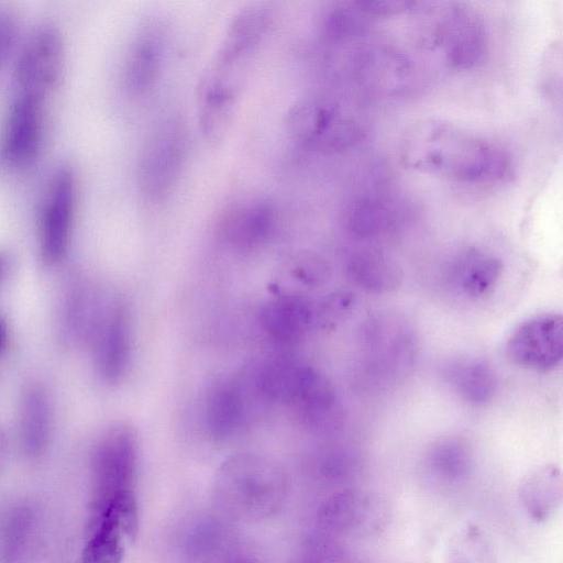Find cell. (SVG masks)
I'll return each instance as SVG.
<instances>
[{
  "label": "cell",
  "instance_id": "cell-33",
  "mask_svg": "<svg viewBox=\"0 0 563 563\" xmlns=\"http://www.w3.org/2000/svg\"><path fill=\"white\" fill-rule=\"evenodd\" d=\"M9 343V328L5 319L0 316V356L7 351Z\"/></svg>",
  "mask_w": 563,
  "mask_h": 563
},
{
  "label": "cell",
  "instance_id": "cell-8",
  "mask_svg": "<svg viewBox=\"0 0 563 563\" xmlns=\"http://www.w3.org/2000/svg\"><path fill=\"white\" fill-rule=\"evenodd\" d=\"M508 360L526 369L549 372L563 354V320L559 313H543L522 322L508 338Z\"/></svg>",
  "mask_w": 563,
  "mask_h": 563
},
{
  "label": "cell",
  "instance_id": "cell-26",
  "mask_svg": "<svg viewBox=\"0 0 563 563\" xmlns=\"http://www.w3.org/2000/svg\"><path fill=\"white\" fill-rule=\"evenodd\" d=\"M444 563H498V561L485 532L475 525H468L450 540Z\"/></svg>",
  "mask_w": 563,
  "mask_h": 563
},
{
  "label": "cell",
  "instance_id": "cell-9",
  "mask_svg": "<svg viewBox=\"0 0 563 563\" xmlns=\"http://www.w3.org/2000/svg\"><path fill=\"white\" fill-rule=\"evenodd\" d=\"M433 41L449 66L466 70L478 65L487 52L482 19L466 7L453 4L437 21Z\"/></svg>",
  "mask_w": 563,
  "mask_h": 563
},
{
  "label": "cell",
  "instance_id": "cell-24",
  "mask_svg": "<svg viewBox=\"0 0 563 563\" xmlns=\"http://www.w3.org/2000/svg\"><path fill=\"white\" fill-rule=\"evenodd\" d=\"M33 512L26 506L9 508L0 519V563H21L33 532Z\"/></svg>",
  "mask_w": 563,
  "mask_h": 563
},
{
  "label": "cell",
  "instance_id": "cell-32",
  "mask_svg": "<svg viewBox=\"0 0 563 563\" xmlns=\"http://www.w3.org/2000/svg\"><path fill=\"white\" fill-rule=\"evenodd\" d=\"M18 35L14 14L0 8V67L11 53Z\"/></svg>",
  "mask_w": 563,
  "mask_h": 563
},
{
  "label": "cell",
  "instance_id": "cell-5",
  "mask_svg": "<svg viewBox=\"0 0 563 563\" xmlns=\"http://www.w3.org/2000/svg\"><path fill=\"white\" fill-rule=\"evenodd\" d=\"M65 53L64 37L54 23L35 26L18 54L13 92L47 101L62 81Z\"/></svg>",
  "mask_w": 563,
  "mask_h": 563
},
{
  "label": "cell",
  "instance_id": "cell-29",
  "mask_svg": "<svg viewBox=\"0 0 563 563\" xmlns=\"http://www.w3.org/2000/svg\"><path fill=\"white\" fill-rule=\"evenodd\" d=\"M354 303V296L350 291L341 290L328 296L318 308H314V321L323 324L339 322Z\"/></svg>",
  "mask_w": 563,
  "mask_h": 563
},
{
  "label": "cell",
  "instance_id": "cell-19",
  "mask_svg": "<svg viewBox=\"0 0 563 563\" xmlns=\"http://www.w3.org/2000/svg\"><path fill=\"white\" fill-rule=\"evenodd\" d=\"M346 275L354 285L373 294L395 290L404 277L398 264L377 250H361L352 254L346 264Z\"/></svg>",
  "mask_w": 563,
  "mask_h": 563
},
{
  "label": "cell",
  "instance_id": "cell-28",
  "mask_svg": "<svg viewBox=\"0 0 563 563\" xmlns=\"http://www.w3.org/2000/svg\"><path fill=\"white\" fill-rule=\"evenodd\" d=\"M366 18L354 2L335 4L324 15V35L333 41L361 36L367 26Z\"/></svg>",
  "mask_w": 563,
  "mask_h": 563
},
{
  "label": "cell",
  "instance_id": "cell-20",
  "mask_svg": "<svg viewBox=\"0 0 563 563\" xmlns=\"http://www.w3.org/2000/svg\"><path fill=\"white\" fill-rule=\"evenodd\" d=\"M81 563H122L126 538H133L124 521L107 512L91 518Z\"/></svg>",
  "mask_w": 563,
  "mask_h": 563
},
{
  "label": "cell",
  "instance_id": "cell-14",
  "mask_svg": "<svg viewBox=\"0 0 563 563\" xmlns=\"http://www.w3.org/2000/svg\"><path fill=\"white\" fill-rule=\"evenodd\" d=\"M272 12L263 5L240 10L229 23L212 59L213 63L238 71L266 35Z\"/></svg>",
  "mask_w": 563,
  "mask_h": 563
},
{
  "label": "cell",
  "instance_id": "cell-6",
  "mask_svg": "<svg viewBox=\"0 0 563 563\" xmlns=\"http://www.w3.org/2000/svg\"><path fill=\"white\" fill-rule=\"evenodd\" d=\"M77 175L73 166L60 164L52 173L38 212L37 238L42 261L56 265L66 255L77 205Z\"/></svg>",
  "mask_w": 563,
  "mask_h": 563
},
{
  "label": "cell",
  "instance_id": "cell-15",
  "mask_svg": "<svg viewBox=\"0 0 563 563\" xmlns=\"http://www.w3.org/2000/svg\"><path fill=\"white\" fill-rule=\"evenodd\" d=\"M261 324L266 334L280 344L299 341L314 321V306L299 295L279 297L261 311Z\"/></svg>",
  "mask_w": 563,
  "mask_h": 563
},
{
  "label": "cell",
  "instance_id": "cell-3",
  "mask_svg": "<svg viewBox=\"0 0 563 563\" xmlns=\"http://www.w3.org/2000/svg\"><path fill=\"white\" fill-rule=\"evenodd\" d=\"M285 126L295 141L321 154L346 151L365 135L363 124L354 114L330 102L296 103L286 113Z\"/></svg>",
  "mask_w": 563,
  "mask_h": 563
},
{
  "label": "cell",
  "instance_id": "cell-13",
  "mask_svg": "<svg viewBox=\"0 0 563 563\" xmlns=\"http://www.w3.org/2000/svg\"><path fill=\"white\" fill-rule=\"evenodd\" d=\"M275 209L267 200L255 199L230 209L218 227L221 240L240 253L262 247L273 234Z\"/></svg>",
  "mask_w": 563,
  "mask_h": 563
},
{
  "label": "cell",
  "instance_id": "cell-30",
  "mask_svg": "<svg viewBox=\"0 0 563 563\" xmlns=\"http://www.w3.org/2000/svg\"><path fill=\"white\" fill-rule=\"evenodd\" d=\"M355 5L367 16H388L412 10L417 2L396 0L354 1Z\"/></svg>",
  "mask_w": 563,
  "mask_h": 563
},
{
  "label": "cell",
  "instance_id": "cell-16",
  "mask_svg": "<svg viewBox=\"0 0 563 563\" xmlns=\"http://www.w3.org/2000/svg\"><path fill=\"white\" fill-rule=\"evenodd\" d=\"M377 506L366 493L344 489L331 496L320 508L321 526L335 533H360L372 528Z\"/></svg>",
  "mask_w": 563,
  "mask_h": 563
},
{
  "label": "cell",
  "instance_id": "cell-25",
  "mask_svg": "<svg viewBox=\"0 0 563 563\" xmlns=\"http://www.w3.org/2000/svg\"><path fill=\"white\" fill-rule=\"evenodd\" d=\"M394 217L390 206L376 197H358L346 208L345 224L356 238L369 239L387 231Z\"/></svg>",
  "mask_w": 563,
  "mask_h": 563
},
{
  "label": "cell",
  "instance_id": "cell-10",
  "mask_svg": "<svg viewBox=\"0 0 563 563\" xmlns=\"http://www.w3.org/2000/svg\"><path fill=\"white\" fill-rule=\"evenodd\" d=\"M88 336L91 338L95 364L107 384L120 383L126 374L131 356V336L125 308L119 302L96 310Z\"/></svg>",
  "mask_w": 563,
  "mask_h": 563
},
{
  "label": "cell",
  "instance_id": "cell-1",
  "mask_svg": "<svg viewBox=\"0 0 563 563\" xmlns=\"http://www.w3.org/2000/svg\"><path fill=\"white\" fill-rule=\"evenodd\" d=\"M399 155L415 172L463 184L496 181L509 168L500 145L437 118L412 122L402 133Z\"/></svg>",
  "mask_w": 563,
  "mask_h": 563
},
{
  "label": "cell",
  "instance_id": "cell-27",
  "mask_svg": "<svg viewBox=\"0 0 563 563\" xmlns=\"http://www.w3.org/2000/svg\"><path fill=\"white\" fill-rule=\"evenodd\" d=\"M501 271L503 263L498 257L471 256L463 271L461 288L472 298L482 297L495 286Z\"/></svg>",
  "mask_w": 563,
  "mask_h": 563
},
{
  "label": "cell",
  "instance_id": "cell-7",
  "mask_svg": "<svg viewBox=\"0 0 563 563\" xmlns=\"http://www.w3.org/2000/svg\"><path fill=\"white\" fill-rule=\"evenodd\" d=\"M46 100L13 92L0 136V157L12 168H23L38 156L45 135Z\"/></svg>",
  "mask_w": 563,
  "mask_h": 563
},
{
  "label": "cell",
  "instance_id": "cell-17",
  "mask_svg": "<svg viewBox=\"0 0 563 563\" xmlns=\"http://www.w3.org/2000/svg\"><path fill=\"white\" fill-rule=\"evenodd\" d=\"M52 431V408L46 389L33 383L24 389L20 404V434L24 452L38 457L46 450Z\"/></svg>",
  "mask_w": 563,
  "mask_h": 563
},
{
  "label": "cell",
  "instance_id": "cell-22",
  "mask_svg": "<svg viewBox=\"0 0 563 563\" xmlns=\"http://www.w3.org/2000/svg\"><path fill=\"white\" fill-rule=\"evenodd\" d=\"M244 399L241 389L233 383H221L210 393L207 400L206 420L216 439L231 437L244 419Z\"/></svg>",
  "mask_w": 563,
  "mask_h": 563
},
{
  "label": "cell",
  "instance_id": "cell-21",
  "mask_svg": "<svg viewBox=\"0 0 563 563\" xmlns=\"http://www.w3.org/2000/svg\"><path fill=\"white\" fill-rule=\"evenodd\" d=\"M426 466L429 474L441 484L461 483L473 468L472 449L461 437L440 438L428 450Z\"/></svg>",
  "mask_w": 563,
  "mask_h": 563
},
{
  "label": "cell",
  "instance_id": "cell-23",
  "mask_svg": "<svg viewBox=\"0 0 563 563\" xmlns=\"http://www.w3.org/2000/svg\"><path fill=\"white\" fill-rule=\"evenodd\" d=\"M449 375L459 397L472 406H484L490 402L498 390V376L495 369L483 360L459 363Z\"/></svg>",
  "mask_w": 563,
  "mask_h": 563
},
{
  "label": "cell",
  "instance_id": "cell-31",
  "mask_svg": "<svg viewBox=\"0 0 563 563\" xmlns=\"http://www.w3.org/2000/svg\"><path fill=\"white\" fill-rule=\"evenodd\" d=\"M303 284L318 286L330 277V267L320 258H303L295 267L294 272Z\"/></svg>",
  "mask_w": 563,
  "mask_h": 563
},
{
  "label": "cell",
  "instance_id": "cell-4",
  "mask_svg": "<svg viewBox=\"0 0 563 563\" xmlns=\"http://www.w3.org/2000/svg\"><path fill=\"white\" fill-rule=\"evenodd\" d=\"M136 457V434L130 424L118 422L103 432L91 460V514L120 496L134 493Z\"/></svg>",
  "mask_w": 563,
  "mask_h": 563
},
{
  "label": "cell",
  "instance_id": "cell-34",
  "mask_svg": "<svg viewBox=\"0 0 563 563\" xmlns=\"http://www.w3.org/2000/svg\"><path fill=\"white\" fill-rule=\"evenodd\" d=\"M9 267V257L4 252L0 251V285L2 284L4 276Z\"/></svg>",
  "mask_w": 563,
  "mask_h": 563
},
{
  "label": "cell",
  "instance_id": "cell-11",
  "mask_svg": "<svg viewBox=\"0 0 563 563\" xmlns=\"http://www.w3.org/2000/svg\"><path fill=\"white\" fill-rule=\"evenodd\" d=\"M167 27L159 18L145 19L129 46L123 84L129 95L143 97L156 85L166 53Z\"/></svg>",
  "mask_w": 563,
  "mask_h": 563
},
{
  "label": "cell",
  "instance_id": "cell-12",
  "mask_svg": "<svg viewBox=\"0 0 563 563\" xmlns=\"http://www.w3.org/2000/svg\"><path fill=\"white\" fill-rule=\"evenodd\" d=\"M286 406L292 409L299 422L313 430H331L342 419L333 385L324 374L307 364L301 365Z\"/></svg>",
  "mask_w": 563,
  "mask_h": 563
},
{
  "label": "cell",
  "instance_id": "cell-2",
  "mask_svg": "<svg viewBox=\"0 0 563 563\" xmlns=\"http://www.w3.org/2000/svg\"><path fill=\"white\" fill-rule=\"evenodd\" d=\"M185 124L176 117L158 122L144 141L137 170L143 200L152 206L165 201L176 187L186 158Z\"/></svg>",
  "mask_w": 563,
  "mask_h": 563
},
{
  "label": "cell",
  "instance_id": "cell-18",
  "mask_svg": "<svg viewBox=\"0 0 563 563\" xmlns=\"http://www.w3.org/2000/svg\"><path fill=\"white\" fill-rule=\"evenodd\" d=\"M518 495L521 507L533 521L543 523L552 519L562 503L560 470L548 465L533 471L520 484Z\"/></svg>",
  "mask_w": 563,
  "mask_h": 563
}]
</instances>
